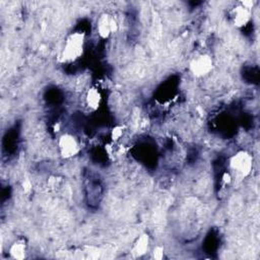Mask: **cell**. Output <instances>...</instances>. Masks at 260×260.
<instances>
[{
	"label": "cell",
	"instance_id": "ba28073f",
	"mask_svg": "<svg viewBox=\"0 0 260 260\" xmlns=\"http://www.w3.org/2000/svg\"><path fill=\"white\" fill-rule=\"evenodd\" d=\"M147 250H148V237L142 236L136 243L134 251L137 255H141V254H144Z\"/></svg>",
	"mask_w": 260,
	"mask_h": 260
},
{
	"label": "cell",
	"instance_id": "5b68a950",
	"mask_svg": "<svg viewBox=\"0 0 260 260\" xmlns=\"http://www.w3.org/2000/svg\"><path fill=\"white\" fill-rule=\"evenodd\" d=\"M114 29H115V22L111 17L104 15L99 19L98 31L102 37L104 38L108 37L114 31Z\"/></svg>",
	"mask_w": 260,
	"mask_h": 260
},
{
	"label": "cell",
	"instance_id": "7a4b0ae2",
	"mask_svg": "<svg viewBox=\"0 0 260 260\" xmlns=\"http://www.w3.org/2000/svg\"><path fill=\"white\" fill-rule=\"evenodd\" d=\"M59 148L62 155L65 158L72 157L79 151L77 142L71 135H63L59 141Z\"/></svg>",
	"mask_w": 260,
	"mask_h": 260
},
{
	"label": "cell",
	"instance_id": "8992f818",
	"mask_svg": "<svg viewBox=\"0 0 260 260\" xmlns=\"http://www.w3.org/2000/svg\"><path fill=\"white\" fill-rule=\"evenodd\" d=\"M249 19V11L247 10L246 7H238L236 9V16H235V22L238 25H243L247 22Z\"/></svg>",
	"mask_w": 260,
	"mask_h": 260
},
{
	"label": "cell",
	"instance_id": "9c48e42d",
	"mask_svg": "<svg viewBox=\"0 0 260 260\" xmlns=\"http://www.w3.org/2000/svg\"><path fill=\"white\" fill-rule=\"evenodd\" d=\"M23 252H24L23 246H22V245H20V244L15 245V246L11 248V254L14 255L16 258H22V257L23 256Z\"/></svg>",
	"mask_w": 260,
	"mask_h": 260
},
{
	"label": "cell",
	"instance_id": "277c9868",
	"mask_svg": "<svg viewBox=\"0 0 260 260\" xmlns=\"http://www.w3.org/2000/svg\"><path fill=\"white\" fill-rule=\"evenodd\" d=\"M213 67L212 59L209 56H200L191 64V69L196 75H204Z\"/></svg>",
	"mask_w": 260,
	"mask_h": 260
},
{
	"label": "cell",
	"instance_id": "52a82bcc",
	"mask_svg": "<svg viewBox=\"0 0 260 260\" xmlns=\"http://www.w3.org/2000/svg\"><path fill=\"white\" fill-rule=\"evenodd\" d=\"M100 94L97 89L93 88L90 89L88 94H87V102L88 104L89 107L92 108H97L99 106V103H100Z\"/></svg>",
	"mask_w": 260,
	"mask_h": 260
},
{
	"label": "cell",
	"instance_id": "3957f363",
	"mask_svg": "<svg viewBox=\"0 0 260 260\" xmlns=\"http://www.w3.org/2000/svg\"><path fill=\"white\" fill-rule=\"evenodd\" d=\"M231 165L234 170L237 171L240 174L246 175L250 171L251 160L248 154L242 152V153H238L237 155L234 157V159L231 162Z\"/></svg>",
	"mask_w": 260,
	"mask_h": 260
},
{
	"label": "cell",
	"instance_id": "6da1fadb",
	"mask_svg": "<svg viewBox=\"0 0 260 260\" xmlns=\"http://www.w3.org/2000/svg\"><path fill=\"white\" fill-rule=\"evenodd\" d=\"M84 48V36L75 33L69 37L64 47L63 56L67 60H74L79 57Z\"/></svg>",
	"mask_w": 260,
	"mask_h": 260
}]
</instances>
